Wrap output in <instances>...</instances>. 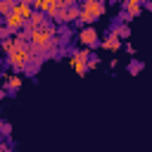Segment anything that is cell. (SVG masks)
<instances>
[{
	"mask_svg": "<svg viewBox=\"0 0 152 152\" xmlns=\"http://www.w3.org/2000/svg\"><path fill=\"white\" fill-rule=\"evenodd\" d=\"M33 59H36V57L31 55L28 48H17V50H12V52L7 55V64L14 66V69H19V71H24Z\"/></svg>",
	"mask_w": 152,
	"mask_h": 152,
	"instance_id": "6da1fadb",
	"label": "cell"
},
{
	"mask_svg": "<svg viewBox=\"0 0 152 152\" xmlns=\"http://www.w3.org/2000/svg\"><path fill=\"white\" fill-rule=\"evenodd\" d=\"M88 59H90V52H88V48H83V50L71 52L69 64H71V69H74L78 76H86V71H88Z\"/></svg>",
	"mask_w": 152,
	"mask_h": 152,
	"instance_id": "7a4b0ae2",
	"label": "cell"
},
{
	"mask_svg": "<svg viewBox=\"0 0 152 152\" xmlns=\"http://www.w3.org/2000/svg\"><path fill=\"white\" fill-rule=\"evenodd\" d=\"M78 43H81L83 48H95V45H100L97 28H95V26H83V28L78 31Z\"/></svg>",
	"mask_w": 152,
	"mask_h": 152,
	"instance_id": "3957f363",
	"label": "cell"
},
{
	"mask_svg": "<svg viewBox=\"0 0 152 152\" xmlns=\"http://www.w3.org/2000/svg\"><path fill=\"white\" fill-rule=\"evenodd\" d=\"M104 10H107L104 0H81V12H86V14L95 17V19H100L104 14Z\"/></svg>",
	"mask_w": 152,
	"mask_h": 152,
	"instance_id": "277c9868",
	"label": "cell"
},
{
	"mask_svg": "<svg viewBox=\"0 0 152 152\" xmlns=\"http://www.w3.org/2000/svg\"><path fill=\"white\" fill-rule=\"evenodd\" d=\"M78 17H81V7H66V10H62L59 14H57V21L59 24H66V21H78Z\"/></svg>",
	"mask_w": 152,
	"mask_h": 152,
	"instance_id": "5b68a950",
	"label": "cell"
},
{
	"mask_svg": "<svg viewBox=\"0 0 152 152\" xmlns=\"http://www.w3.org/2000/svg\"><path fill=\"white\" fill-rule=\"evenodd\" d=\"M100 45H102L104 50H114V52H116V50L121 48V38L116 36V31H114V28H109L107 38H102V40H100Z\"/></svg>",
	"mask_w": 152,
	"mask_h": 152,
	"instance_id": "8992f818",
	"label": "cell"
},
{
	"mask_svg": "<svg viewBox=\"0 0 152 152\" xmlns=\"http://www.w3.org/2000/svg\"><path fill=\"white\" fill-rule=\"evenodd\" d=\"M64 10V2L62 0H45V5H43V14L45 17H52V19H57V14Z\"/></svg>",
	"mask_w": 152,
	"mask_h": 152,
	"instance_id": "52a82bcc",
	"label": "cell"
},
{
	"mask_svg": "<svg viewBox=\"0 0 152 152\" xmlns=\"http://www.w3.org/2000/svg\"><path fill=\"white\" fill-rule=\"evenodd\" d=\"M5 26H7L10 31H19V28H26V19L19 17L17 12H12V14L5 17Z\"/></svg>",
	"mask_w": 152,
	"mask_h": 152,
	"instance_id": "ba28073f",
	"label": "cell"
},
{
	"mask_svg": "<svg viewBox=\"0 0 152 152\" xmlns=\"http://www.w3.org/2000/svg\"><path fill=\"white\" fill-rule=\"evenodd\" d=\"M124 10H126L124 21H128V19H133V17H138V14L142 12V5L135 2V0H124Z\"/></svg>",
	"mask_w": 152,
	"mask_h": 152,
	"instance_id": "9c48e42d",
	"label": "cell"
},
{
	"mask_svg": "<svg viewBox=\"0 0 152 152\" xmlns=\"http://www.w3.org/2000/svg\"><path fill=\"white\" fill-rule=\"evenodd\" d=\"M14 12H17L19 17H24V19L28 21V19L33 17V12H36V10H33V5H31V2H26V0H19V2L14 5Z\"/></svg>",
	"mask_w": 152,
	"mask_h": 152,
	"instance_id": "30bf717a",
	"label": "cell"
},
{
	"mask_svg": "<svg viewBox=\"0 0 152 152\" xmlns=\"http://www.w3.org/2000/svg\"><path fill=\"white\" fill-rule=\"evenodd\" d=\"M21 83H24V78L19 74H5V88L7 90H19Z\"/></svg>",
	"mask_w": 152,
	"mask_h": 152,
	"instance_id": "8fae6325",
	"label": "cell"
},
{
	"mask_svg": "<svg viewBox=\"0 0 152 152\" xmlns=\"http://www.w3.org/2000/svg\"><path fill=\"white\" fill-rule=\"evenodd\" d=\"M40 26H45V14L43 12H33V17L26 21V28L33 31V28H40Z\"/></svg>",
	"mask_w": 152,
	"mask_h": 152,
	"instance_id": "7c38bea8",
	"label": "cell"
},
{
	"mask_svg": "<svg viewBox=\"0 0 152 152\" xmlns=\"http://www.w3.org/2000/svg\"><path fill=\"white\" fill-rule=\"evenodd\" d=\"M14 5H17V0H0V17L5 19L7 14H12L14 12Z\"/></svg>",
	"mask_w": 152,
	"mask_h": 152,
	"instance_id": "4fadbf2b",
	"label": "cell"
},
{
	"mask_svg": "<svg viewBox=\"0 0 152 152\" xmlns=\"http://www.w3.org/2000/svg\"><path fill=\"white\" fill-rule=\"evenodd\" d=\"M112 28H114V31H116V36H119V38H121V40H124V38H128V36H131V28H128V24H126V21H124V24H119V26H112Z\"/></svg>",
	"mask_w": 152,
	"mask_h": 152,
	"instance_id": "5bb4252c",
	"label": "cell"
},
{
	"mask_svg": "<svg viewBox=\"0 0 152 152\" xmlns=\"http://www.w3.org/2000/svg\"><path fill=\"white\" fill-rule=\"evenodd\" d=\"M128 71H131V74H140V71H142V62H138V59H131V64H128Z\"/></svg>",
	"mask_w": 152,
	"mask_h": 152,
	"instance_id": "9a60e30c",
	"label": "cell"
},
{
	"mask_svg": "<svg viewBox=\"0 0 152 152\" xmlns=\"http://www.w3.org/2000/svg\"><path fill=\"white\" fill-rule=\"evenodd\" d=\"M31 5H33V10H36V12H43V5H45V0H31Z\"/></svg>",
	"mask_w": 152,
	"mask_h": 152,
	"instance_id": "2e32d148",
	"label": "cell"
},
{
	"mask_svg": "<svg viewBox=\"0 0 152 152\" xmlns=\"http://www.w3.org/2000/svg\"><path fill=\"white\" fill-rule=\"evenodd\" d=\"M10 33H12V31H10V28H7L5 24H2V26H0V38L5 40V38H10Z\"/></svg>",
	"mask_w": 152,
	"mask_h": 152,
	"instance_id": "e0dca14e",
	"label": "cell"
},
{
	"mask_svg": "<svg viewBox=\"0 0 152 152\" xmlns=\"http://www.w3.org/2000/svg\"><path fill=\"white\" fill-rule=\"evenodd\" d=\"M97 64H100V57H90L88 59V69H95Z\"/></svg>",
	"mask_w": 152,
	"mask_h": 152,
	"instance_id": "ac0fdd59",
	"label": "cell"
},
{
	"mask_svg": "<svg viewBox=\"0 0 152 152\" xmlns=\"http://www.w3.org/2000/svg\"><path fill=\"white\" fill-rule=\"evenodd\" d=\"M145 7H147V10H152V0H147V2H145Z\"/></svg>",
	"mask_w": 152,
	"mask_h": 152,
	"instance_id": "d6986e66",
	"label": "cell"
},
{
	"mask_svg": "<svg viewBox=\"0 0 152 152\" xmlns=\"http://www.w3.org/2000/svg\"><path fill=\"white\" fill-rule=\"evenodd\" d=\"M2 128H5V121H2V119H0V131H2Z\"/></svg>",
	"mask_w": 152,
	"mask_h": 152,
	"instance_id": "ffe728a7",
	"label": "cell"
},
{
	"mask_svg": "<svg viewBox=\"0 0 152 152\" xmlns=\"http://www.w3.org/2000/svg\"><path fill=\"white\" fill-rule=\"evenodd\" d=\"M135 2H140V5H145V2H147V0H135Z\"/></svg>",
	"mask_w": 152,
	"mask_h": 152,
	"instance_id": "44dd1931",
	"label": "cell"
}]
</instances>
